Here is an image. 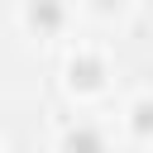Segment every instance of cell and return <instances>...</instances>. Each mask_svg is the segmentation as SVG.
I'll return each instance as SVG.
<instances>
[{
  "label": "cell",
  "instance_id": "obj_4",
  "mask_svg": "<svg viewBox=\"0 0 153 153\" xmlns=\"http://www.w3.org/2000/svg\"><path fill=\"white\" fill-rule=\"evenodd\" d=\"M29 19H33V24H57V19H62V14H57V10H53V5H43V10H38V5H33V10H29Z\"/></svg>",
  "mask_w": 153,
  "mask_h": 153
},
{
  "label": "cell",
  "instance_id": "obj_2",
  "mask_svg": "<svg viewBox=\"0 0 153 153\" xmlns=\"http://www.w3.org/2000/svg\"><path fill=\"white\" fill-rule=\"evenodd\" d=\"M67 72H72V81H76V86H100V72H105V67H100V57H96V53H76Z\"/></svg>",
  "mask_w": 153,
  "mask_h": 153
},
{
  "label": "cell",
  "instance_id": "obj_1",
  "mask_svg": "<svg viewBox=\"0 0 153 153\" xmlns=\"http://www.w3.org/2000/svg\"><path fill=\"white\" fill-rule=\"evenodd\" d=\"M62 148H67V153H100L105 143H100V134H96L91 124H72V129L62 134Z\"/></svg>",
  "mask_w": 153,
  "mask_h": 153
},
{
  "label": "cell",
  "instance_id": "obj_3",
  "mask_svg": "<svg viewBox=\"0 0 153 153\" xmlns=\"http://www.w3.org/2000/svg\"><path fill=\"white\" fill-rule=\"evenodd\" d=\"M129 124H134V134H153V100H139Z\"/></svg>",
  "mask_w": 153,
  "mask_h": 153
}]
</instances>
